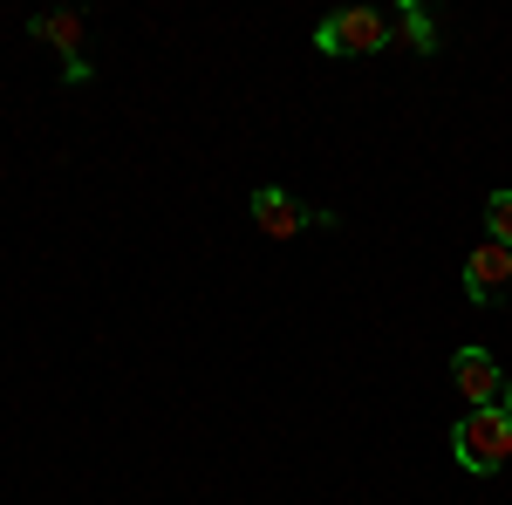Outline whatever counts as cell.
I'll return each instance as SVG.
<instances>
[{"label":"cell","mask_w":512,"mask_h":505,"mask_svg":"<svg viewBox=\"0 0 512 505\" xmlns=\"http://www.w3.org/2000/svg\"><path fill=\"white\" fill-rule=\"evenodd\" d=\"M28 35L62 48V76H69V82H89V62H82V35H89V21H82V14H35Z\"/></svg>","instance_id":"cell-6"},{"label":"cell","mask_w":512,"mask_h":505,"mask_svg":"<svg viewBox=\"0 0 512 505\" xmlns=\"http://www.w3.org/2000/svg\"><path fill=\"white\" fill-rule=\"evenodd\" d=\"M451 458H458V471H472V478L506 471L512 465V417L506 410H465L451 424Z\"/></svg>","instance_id":"cell-1"},{"label":"cell","mask_w":512,"mask_h":505,"mask_svg":"<svg viewBox=\"0 0 512 505\" xmlns=\"http://www.w3.org/2000/svg\"><path fill=\"white\" fill-rule=\"evenodd\" d=\"M315 48L321 55H383V48H396V14H383V7H342V14H328L315 28Z\"/></svg>","instance_id":"cell-2"},{"label":"cell","mask_w":512,"mask_h":505,"mask_svg":"<svg viewBox=\"0 0 512 505\" xmlns=\"http://www.w3.org/2000/svg\"><path fill=\"white\" fill-rule=\"evenodd\" d=\"M451 383H458V396H465V410H499V396H506V369H499L485 349H458V355H451Z\"/></svg>","instance_id":"cell-5"},{"label":"cell","mask_w":512,"mask_h":505,"mask_svg":"<svg viewBox=\"0 0 512 505\" xmlns=\"http://www.w3.org/2000/svg\"><path fill=\"white\" fill-rule=\"evenodd\" d=\"M253 219H260L267 239H301L308 226H335V212H308L301 198H287L280 185H260L253 192Z\"/></svg>","instance_id":"cell-4"},{"label":"cell","mask_w":512,"mask_h":505,"mask_svg":"<svg viewBox=\"0 0 512 505\" xmlns=\"http://www.w3.org/2000/svg\"><path fill=\"white\" fill-rule=\"evenodd\" d=\"M465 294H472L478 308H506L512 301V246H472L465 253Z\"/></svg>","instance_id":"cell-3"},{"label":"cell","mask_w":512,"mask_h":505,"mask_svg":"<svg viewBox=\"0 0 512 505\" xmlns=\"http://www.w3.org/2000/svg\"><path fill=\"white\" fill-rule=\"evenodd\" d=\"M485 233H492V246H512V192L485 198Z\"/></svg>","instance_id":"cell-8"},{"label":"cell","mask_w":512,"mask_h":505,"mask_svg":"<svg viewBox=\"0 0 512 505\" xmlns=\"http://www.w3.org/2000/svg\"><path fill=\"white\" fill-rule=\"evenodd\" d=\"M396 41H410L417 55H437V21L424 7H396Z\"/></svg>","instance_id":"cell-7"},{"label":"cell","mask_w":512,"mask_h":505,"mask_svg":"<svg viewBox=\"0 0 512 505\" xmlns=\"http://www.w3.org/2000/svg\"><path fill=\"white\" fill-rule=\"evenodd\" d=\"M499 410H506V417H512V376H506V396H499Z\"/></svg>","instance_id":"cell-9"}]
</instances>
